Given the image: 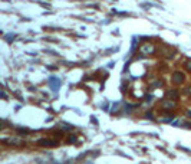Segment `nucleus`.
Instances as JSON below:
<instances>
[{
	"mask_svg": "<svg viewBox=\"0 0 191 164\" xmlns=\"http://www.w3.org/2000/svg\"><path fill=\"white\" fill-rule=\"evenodd\" d=\"M3 142H4V144H7V146H12V147H20V146H23V144H25L22 138H17V137L4 138Z\"/></svg>",
	"mask_w": 191,
	"mask_h": 164,
	"instance_id": "1",
	"label": "nucleus"
},
{
	"mask_svg": "<svg viewBox=\"0 0 191 164\" xmlns=\"http://www.w3.org/2000/svg\"><path fill=\"white\" fill-rule=\"evenodd\" d=\"M155 52V46L152 45V43H144L141 48H139V53L144 56L147 55H151V53Z\"/></svg>",
	"mask_w": 191,
	"mask_h": 164,
	"instance_id": "2",
	"label": "nucleus"
},
{
	"mask_svg": "<svg viewBox=\"0 0 191 164\" xmlns=\"http://www.w3.org/2000/svg\"><path fill=\"white\" fill-rule=\"evenodd\" d=\"M160 53H161V56L165 58V59H172V56H174L175 51H174V48H171V46H164Z\"/></svg>",
	"mask_w": 191,
	"mask_h": 164,
	"instance_id": "3",
	"label": "nucleus"
},
{
	"mask_svg": "<svg viewBox=\"0 0 191 164\" xmlns=\"http://www.w3.org/2000/svg\"><path fill=\"white\" fill-rule=\"evenodd\" d=\"M171 79H172V82H174V84H177V85H180V84H183V82L185 81V76H184V74H183V72H180V71H175V72H174V74H172Z\"/></svg>",
	"mask_w": 191,
	"mask_h": 164,
	"instance_id": "4",
	"label": "nucleus"
},
{
	"mask_svg": "<svg viewBox=\"0 0 191 164\" xmlns=\"http://www.w3.org/2000/svg\"><path fill=\"white\" fill-rule=\"evenodd\" d=\"M58 144L59 142L56 140H50V138H42V140H39V146L42 147H55Z\"/></svg>",
	"mask_w": 191,
	"mask_h": 164,
	"instance_id": "5",
	"label": "nucleus"
},
{
	"mask_svg": "<svg viewBox=\"0 0 191 164\" xmlns=\"http://www.w3.org/2000/svg\"><path fill=\"white\" fill-rule=\"evenodd\" d=\"M175 107V101L170 99V98H165V99L161 101V108L162 109H172Z\"/></svg>",
	"mask_w": 191,
	"mask_h": 164,
	"instance_id": "6",
	"label": "nucleus"
},
{
	"mask_svg": "<svg viewBox=\"0 0 191 164\" xmlns=\"http://www.w3.org/2000/svg\"><path fill=\"white\" fill-rule=\"evenodd\" d=\"M178 91H175V89H172V91H167V94H165V98H170V99H174V101H177L178 99Z\"/></svg>",
	"mask_w": 191,
	"mask_h": 164,
	"instance_id": "7",
	"label": "nucleus"
},
{
	"mask_svg": "<svg viewBox=\"0 0 191 164\" xmlns=\"http://www.w3.org/2000/svg\"><path fill=\"white\" fill-rule=\"evenodd\" d=\"M49 85H50V88H52L53 91H58L59 89V79L58 78H50V81H49Z\"/></svg>",
	"mask_w": 191,
	"mask_h": 164,
	"instance_id": "8",
	"label": "nucleus"
},
{
	"mask_svg": "<svg viewBox=\"0 0 191 164\" xmlns=\"http://www.w3.org/2000/svg\"><path fill=\"white\" fill-rule=\"evenodd\" d=\"M160 86H162V82L160 81V79H155V81H152V84H151V89H155V88H160Z\"/></svg>",
	"mask_w": 191,
	"mask_h": 164,
	"instance_id": "9",
	"label": "nucleus"
},
{
	"mask_svg": "<svg viewBox=\"0 0 191 164\" xmlns=\"http://www.w3.org/2000/svg\"><path fill=\"white\" fill-rule=\"evenodd\" d=\"M185 69H187V71H191V60H187V62H185Z\"/></svg>",
	"mask_w": 191,
	"mask_h": 164,
	"instance_id": "10",
	"label": "nucleus"
}]
</instances>
